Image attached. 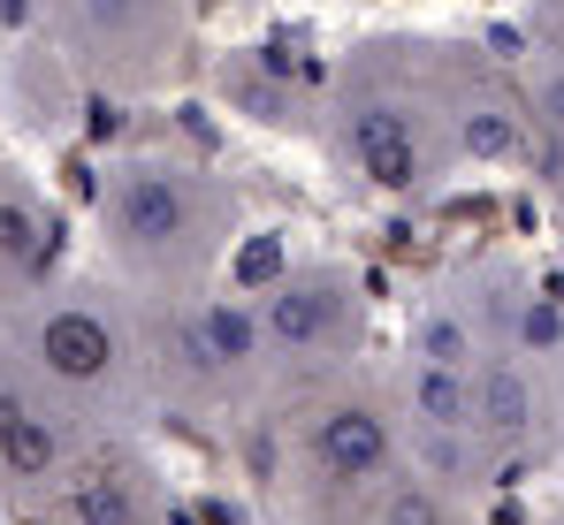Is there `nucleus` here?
<instances>
[{
    "label": "nucleus",
    "instance_id": "1",
    "mask_svg": "<svg viewBox=\"0 0 564 525\" xmlns=\"http://www.w3.org/2000/svg\"><path fill=\"white\" fill-rule=\"evenodd\" d=\"M99 214H107L115 252H130L145 266L191 260L214 237V190H206V175L176 168V161H122L107 175V206Z\"/></svg>",
    "mask_w": 564,
    "mask_h": 525
},
{
    "label": "nucleus",
    "instance_id": "2",
    "mask_svg": "<svg viewBox=\"0 0 564 525\" xmlns=\"http://www.w3.org/2000/svg\"><path fill=\"white\" fill-rule=\"evenodd\" d=\"M31 365L46 381H62V389H99L122 365V336H115V320L93 313V305H46L31 320Z\"/></svg>",
    "mask_w": 564,
    "mask_h": 525
},
{
    "label": "nucleus",
    "instance_id": "3",
    "mask_svg": "<svg viewBox=\"0 0 564 525\" xmlns=\"http://www.w3.org/2000/svg\"><path fill=\"white\" fill-rule=\"evenodd\" d=\"M260 336H275L290 350H321L344 336V289L328 274H282L260 297Z\"/></svg>",
    "mask_w": 564,
    "mask_h": 525
},
{
    "label": "nucleus",
    "instance_id": "4",
    "mask_svg": "<svg viewBox=\"0 0 564 525\" xmlns=\"http://www.w3.org/2000/svg\"><path fill=\"white\" fill-rule=\"evenodd\" d=\"M344 145H351L359 175H375L381 190H412V183H420V138H412V122H404L397 107H381V99L351 107Z\"/></svg>",
    "mask_w": 564,
    "mask_h": 525
},
{
    "label": "nucleus",
    "instance_id": "5",
    "mask_svg": "<svg viewBox=\"0 0 564 525\" xmlns=\"http://www.w3.org/2000/svg\"><path fill=\"white\" fill-rule=\"evenodd\" d=\"M313 457L328 480H375L389 464V427H381L367 404H336L313 419Z\"/></svg>",
    "mask_w": 564,
    "mask_h": 525
},
{
    "label": "nucleus",
    "instance_id": "6",
    "mask_svg": "<svg viewBox=\"0 0 564 525\" xmlns=\"http://www.w3.org/2000/svg\"><path fill=\"white\" fill-rule=\"evenodd\" d=\"M54 260V221L23 183H0V282H31Z\"/></svg>",
    "mask_w": 564,
    "mask_h": 525
},
{
    "label": "nucleus",
    "instance_id": "7",
    "mask_svg": "<svg viewBox=\"0 0 564 525\" xmlns=\"http://www.w3.org/2000/svg\"><path fill=\"white\" fill-rule=\"evenodd\" d=\"M252 350H260V320H252L245 305H229V297L191 320V365H206V373L252 365Z\"/></svg>",
    "mask_w": 564,
    "mask_h": 525
},
{
    "label": "nucleus",
    "instance_id": "8",
    "mask_svg": "<svg viewBox=\"0 0 564 525\" xmlns=\"http://www.w3.org/2000/svg\"><path fill=\"white\" fill-rule=\"evenodd\" d=\"M62 457H69V441H62V427H54L46 412H23L15 435L0 441V472H8V480H54Z\"/></svg>",
    "mask_w": 564,
    "mask_h": 525
},
{
    "label": "nucleus",
    "instance_id": "9",
    "mask_svg": "<svg viewBox=\"0 0 564 525\" xmlns=\"http://www.w3.org/2000/svg\"><path fill=\"white\" fill-rule=\"evenodd\" d=\"M69 518L77 525H145V503H138V488L122 472H93V480L69 488Z\"/></svg>",
    "mask_w": 564,
    "mask_h": 525
},
{
    "label": "nucleus",
    "instance_id": "10",
    "mask_svg": "<svg viewBox=\"0 0 564 525\" xmlns=\"http://www.w3.org/2000/svg\"><path fill=\"white\" fill-rule=\"evenodd\" d=\"M412 412L427 427H473V389L458 381V365H420L412 373Z\"/></svg>",
    "mask_w": 564,
    "mask_h": 525
},
{
    "label": "nucleus",
    "instance_id": "11",
    "mask_svg": "<svg viewBox=\"0 0 564 525\" xmlns=\"http://www.w3.org/2000/svg\"><path fill=\"white\" fill-rule=\"evenodd\" d=\"M473 419H488L496 435H527V419H534V404H527V381L496 365V373L480 381V404H473Z\"/></svg>",
    "mask_w": 564,
    "mask_h": 525
},
{
    "label": "nucleus",
    "instance_id": "12",
    "mask_svg": "<svg viewBox=\"0 0 564 525\" xmlns=\"http://www.w3.org/2000/svg\"><path fill=\"white\" fill-rule=\"evenodd\" d=\"M458 138H466L473 161H511V153H519V122H511L503 107H466Z\"/></svg>",
    "mask_w": 564,
    "mask_h": 525
},
{
    "label": "nucleus",
    "instance_id": "13",
    "mask_svg": "<svg viewBox=\"0 0 564 525\" xmlns=\"http://www.w3.org/2000/svg\"><path fill=\"white\" fill-rule=\"evenodd\" d=\"M381 525H443V503H435L427 488H397L389 511H381Z\"/></svg>",
    "mask_w": 564,
    "mask_h": 525
},
{
    "label": "nucleus",
    "instance_id": "14",
    "mask_svg": "<svg viewBox=\"0 0 564 525\" xmlns=\"http://www.w3.org/2000/svg\"><path fill=\"white\" fill-rule=\"evenodd\" d=\"M527 343H557V313L550 305H527Z\"/></svg>",
    "mask_w": 564,
    "mask_h": 525
},
{
    "label": "nucleus",
    "instance_id": "15",
    "mask_svg": "<svg viewBox=\"0 0 564 525\" xmlns=\"http://www.w3.org/2000/svg\"><path fill=\"white\" fill-rule=\"evenodd\" d=\"M23 412H31V404H23V396H15V389H8V381H0V441L15 435V419H23Z\"/></svg>",
    "mask_w": 564,
    "mask_h": 525
},
{
    "label": "nucleus",
    "instance_id": "16",
    "mask_svg": "<svg viewBox=\"0 0 564 525\" xmlns=\"http://www.w3.org/2000/svg\"><path fill=\"white\" fill-rule=\"evenodd\" d=\"M542 99H550V122H564V85H550Z\"/></svg>",
    "mask_w": 564,
    "mask_h": 525
}]
</instances>
